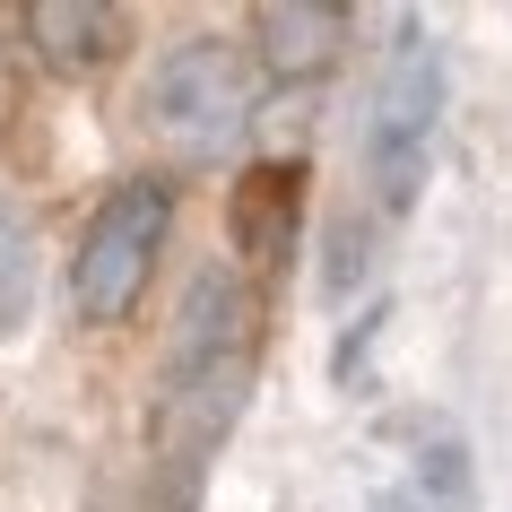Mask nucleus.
I'll return each instance as SVG.
<instances>
[{
    "instance_id": "obj_1",
    "label": "nucleus",
    "mask_w": 512,
    "mask_h": 512,
    "mask_svg": "<svg viewBox=\"0 0 512 512\" xmlns=\"http://www.w3.org/2000/svg\"><path fill=\"white\" fill-rule=\"evenodd\" d=\"M252 374H261V296H252L243 270L209 261V270H191V287L174 296L157 391H148V469L165 478V512H191L209 452L243 417Z\"/></svg>"
},
{
    "instance_id": "obj_2",
    "label": "nucleus",
    "mask_w": 512,
    "mask_h": 512,
    "mask_svg": "<svg viewBox=\"0 0 512 512\" xmlns=\"http://www.w3.org/2000/svg\"><path fill=\"white\" fill-rule=\"evenodd\" d=\"M139 122L165 157L209 165L226 157L252 122V53L226 44V35H183L148 61V87H139Z\"/></svg>"
},
{
    "instance_id": "obj_3",
    "label": "nucleus",
    "mask_w": 512,
    "mask_h": 512,
    "mask_svg": "<svg viewBox=\"0 0 512 512\" xmlns=\"http://www.w3.org/2000/svg\"><path fill=\"white\" fill-rule=\"evenodd\" d=\"M434 122H443V44L426 27H400V44L374 79V105H365V183H374L382 217L417 209L434 165Z\"/></svg>"
},
{
    "instance_id": "obj_4",
    "label": "nucleus",
    "mask_w": 512,
    "mask_h": 512,
    "mask_svg": "<svg viewBox=\"0 0 512 512\" xmlns=\"http://www.w3.org/2000/svg\"><path fill=\"white\" fill-rule=\"evenodd\" d=\"M165 226H174V191L157 174H131V183H113L96 200L79 252H70V313L87 330L131 322V304L148 296V270L165 252Z\"/></svg>"
},
{
    "instance_id": "obj_5",
    "label": "nucleus",
    "mask_w": 512,
    "mask_h": 512,
    "mask_svg": "<svg viewBox=\"0 0 512 512\" xmlns=\"http://www.w3.org/2000/svg\"><path fill=\"white\" fill-rule=\"evenodd\" d=\"M296 217H304V165H252L235 183V200H226V235H235L243 270H278L287 252H296Z\"/></svg>"
},
{
    "instance_id": "obj_6",
    "label": "nucleus",
    "mask_w": 512,
    "mask_h": 512,
    "mask_svg": "<svg viewBox=\"0 0 512 512\" xmlns=\"http://www.w3.org/2000/svg\"><path fill=\"white\" fill-rule=\"evenodd\" d=\"M27 44L35 61L53 70V79H96V70H113L122 61V9H105V0H35L27 18Z\"/></svg>"
},
{
    "instance_id": "obj_7",
    "label": "nucleus",
    "mask_w": 512,
    "mask_h": 512,
    "mask_svg": "<svg viewBox=\"0 0 512 512\" xmlns=\"http://www.w3.org/2000/svg\"><path fill=\"white\" fill-rule=\"evenodd\" d=\"M252 35H261L270 79H322L348 44V9L339 0H270V9H252Z\"/></svg>"
},
{
    "instance_id": "obj_8",
    "label": "nucleus",
    "mask_w": 512,
    "mask_h": 512,
    "mask_svg": "<svg viewBox=\"0 0 512 512\" xmlns=\"http://www.w3.org/2000/svg\"><path fill=\"white\" fill-rule=\"evenodd\" d=\"M374 512H478V486H469V452H460V434L417 443V460L400 469V486H382Z\"/></svg>"
},
{
    "instance_id": "obj_9",
    "label": "nucleus",
    "mask_w": 512,
    "mask_h": 512,
    "mask_svg": "<svg viewBox=\"0 0 512 512\" xmlns=\"http://www.w3.org/2000/svg\"><path fill=\"white\" fill-rule=\"evenodd\" d=\"M35 270H44V235H35V209L0 183V339H18L35 313Z\"/></svg>"
}]
</instances>
